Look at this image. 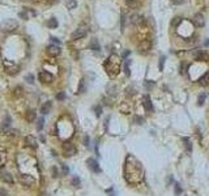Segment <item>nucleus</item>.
I'll return each mask as SVG.
<instances>
[{
    "label": "nucleus",
    "instance_id": "a18cd8bd",
    "mask_svg": "<svg viewBox=\"0 0 209 196\" xmlns=\"http://www.w3.org/2000/svg\"><path fill=\"white\" fill-rule=\"evenodd\" d=\"M145 85H147L148 88H150V86H154V83H153V81H147V83H145Z\"/></svg>",
    "mask_w": 209,
    "mask_h": 196
},
{
    "label": "nucleus",
    "instance_id": "4be33fe9",
    "mask_svg": "<svg viewBox=\"0 0 209 196\" xmlns=\"http://www.w3.org/2000/svg\"><path fill=\"white\" fill-rule=\"evenodd\" d=\"M126 3H127V5L132 9H137L138 7H140V3H138L137 0H126Z\"/></svg>",
    "mask_w": 209,
    "mask_h": 196
},
{
    "label": "nucleus",
    "instance_id": "a211bd4d",
    "mask_svg": "<svg viewBox=\"0 0 209 196\" xmlns=\"http://www.w3.org/2000/svg\"><path fill=\"white\" fill-rule=\"evenodd\" d=\"M31 16H35V12L30 11V9H25L24 12H20V17H24L25 20H29V18H31Z\"/></svg>",
    "mask_w": 209,
    "mask_h": 196
},
{
    "label": "nucleus",
    "instance_id": "473e14b6",
    "mask_svg": "<svg viewBox=\"0 0 209 196\" xmlns=\"http://www.w3.org/2000/svg\"><path fill=\"white\" fill-rule=\"evenodd\" d=\"M86 90V88H85V81L84 80H81L79 84V93H84V92Z\"/></svg>",
    "mask_w": 209,
    "mask_h": 196
},
{
    "label": "nucleus",
    "instance_id": "ea45409f",
    "mask_svg": "<svg viewBox=\"0 0 209 196\" xmlns=\"http://www.w3.org/2000/svg\"><path fill=\"white\" fill-rule=\"evenodd\" d=\"M187 68H188V64L187 63H182V65H180V69H182V75H184V73H187Z\"/></svg>",
    "mask_w": 209,
    "mask_h": 196
},
{
    "label": "nucleus",
    "instance_id": "7c9ffc66",
    "mask_svg": "<svg viewBox=\"0 0 209 196\" xmlns=\"http://www.w3.org/2000/svg\"><path fill=\"white\" fill-rule=\"evenodd\" d=\"M120 28H121V31L124 30V28H126V14L124 13H121V16H120Z\"/></svg>",
    "mask_w": 209,
    "mask_h": 196
},
{
    "label": "nucleus",
    "instance_id": "e433bc0d",
    "mask_svg": "<svg viewBox=\"0 0 209 196\" xmlns=\"http://www.w3.org/2000/svg\"><path fill=\"white\" fill-rule=\"evenodd\" d=\"M174 188H175V195H180V193H182L180 184H179V183H175V184H174Z\"/></svg>",
    "mask_w": 209,
    "mask_h": 196
},
{
    "label": "nucleus",
    "instance_id": "a878e982",
    "mask_svg": "<svg viewBox=\"0 0 209 196\" xmlns=\"http://www.w3.org/2000/svg\"><path fill=\"white\" fill-rule=\"evenodd\" d=\"M142 21V17H140L138 14H133V16H131V22L132 24H138Z\"/></svg>",
    "mask_w": 209,
    "mask_h": 196
},
{
    "label": "nucleus",
    "instance_id": "9b49d317",
    "mask_svg": "<svg viewBox=\"0 0 209 196\" xmlns=\"http://www.w3.org/2000/svg\"><path fill=\"white\" fill-rule=\"evenodd\" d=\"M150 47H152V43H150L149 41H142V42L138 45V52H140V54H145V52H148L150 50Z\"/></svg>",
    "mask_w": 209,
    "mask_h": 196
},
{
    "label": "nucleus",
    "instance_id": "37998d69",
    "mask_svg": "<svg viewBox=\"0 0 209 196\" xmlns=\"http://www.w3.org/2000/svg\"><path fill=\"white\" fill-rule=\"evenodd\" d=\"M127 94L128 96H133V94H135V89L131 88V86L130 88H127Z\"/></svg>",
    "mask_w": 209,
    "mask_h": 196
},
{
    "label": "nucleus",
    "instance_id": "393cba45",
    "mask_svg": "<svg viewBox=\"0 0 209 196\" xmlns=\"http://www.w3.org/2000/svg\"><path fill=\"white\" fill-rule=\"evenodd\" d=\"M65 5H67L68 9H75L77 7V1L76 0H67L65 1Z\"/></svg>",
    "mask_w": 209,
    "mask_h": 196
},
{
    "label": "nucleus",
    "instance_id": "4c0bfd02",
    "mask_svg": "<svg viewBox=\"0 0 209 196\" xmlns=\"http://www.w3.org/2000/svg\"><path fill=\"white\" fill-rule=\"evenodd\" d=\"M25 80L28 81L29 84H33V83H34V76H33V75H30V73H29V75H25Z\"/></svg>",
    "mask_w": 209,
    "mask_h": 196
},
{
    "label": "nucleus",
    "instance_id": "ddd939ff",
    "mask_svg": "<svg viewBox=\"0 0 209 196\" xmlns=\"http://www.w3.org/2000/svg\"><path fill=\"white\" fill-rule=\"evenodd\" d=\"M25 144L28 145V146H30V148H37L38 144H37V139L34 136H31V135H29V136L25 137Z\"/></svg>",
    "mask_w": 209,
    "mask_h": 196
},
{
    "label": "nucleus",
    "instance_id": "bb28decb",
    "mask_svg": "<svg viewBox=\"0 0 209 196\" xmlns=\"http://www.w3.org/2000/svg\"><path fill=\"white\" fill-rule=\"evenodd\" d=\"M43 123H45V118H38V120H37V130L38 131H42V128H43Z\"/></svg>",
    "mask_w": 209,
    "mask_h": 196
},
{
    "label": "nucleus",
    "instance_id": "7ed1b4c3",
    "mask_svg": "<svg viewBox=\"0 0 209 196\" xmlns=\"http://www.w3.org/2000/svg\"><path fill=\"white\" fill-rule=\"evenodd\" d=\"M3 65H4V69L5 72L9 75V76H16L18 72H20V67L14 63L9 62V60H3Z\"/></svg>",
    "mask_w": 209,
    "mask_h": 196
},
{
    "label": "nucleus",
    "instance_id": "aec40b11",
    "mask_svg": "<svg viewBox=\"0 0 209 196\" xmlns=\"http://www.w3.org/2000/svg\"><path fill=\"white\" fill-rule=\"evenodd\" d=\"M199 84H200L201 86H206L209 85V73H205L203 75V76L199 79Z\"/></svg>",
    "mask_w": 209,
    "mask_h": 196
},
{
    "label": "nucleus",
    "instance_id": "20e7f679",
    "mask_svg": "<svg viewBox=\"0 0 209 196\" xmlns=\"http://www.w3.org/2000/svg\"><path fill=\"white\" fill-rule=\"evenodd\" d=\"M63 153H64V156H67V157H72L75 153H76L75 145L69 141L64 142V144H63Z\"/></svg>",
    "mask_w": 209,
    "mask_h": 196
},
{
    "label": "nucleus",
    "instance_id": "58836bf2",
    "mask_svg": "<svg viewBox=\"0 0 209 196\" xmlns=\"http://www.w3.org/2000/svg\"><path fill=\"white\" fill-rule=\"evenodd\" d=\"M72 184H73L75 187H80V184H81V182H80V179L77 178V176H75V178L72 179Z\"/></svg>",
    "mask_w": 209,
    "mask_h": 196
},
{
    "label": "nucleus",
    "instance_id": "6e6552de",
    "mask_svg": "<svg viewBox=\"0 0 209 196\" xmlns=\"http://www.w3.org/2000/svg\"><path fill=\"white\" fill-rule=\"evenodd\" d=\"M193 56H195V59L199 60V62H206V60H209V55L206 54V52H204L203 50H196V51L193 52Z\"/></svg>",
    "mask_w": 209,
    "mask_h": 196
},
{
    "label": "nucleus",
    "instance_id": "2f4dec72",
    "mask_svg": "<svg viewBox=\"0 0 209 196\" xmlns=\"http://www.w3.org/2000/svg\"><path fill=\"white\" fill-rule=\"evenodd\" d=\"M165 56H161L159 58V62H158V69L159 71H164V65H165Z\"/></svg>",
    "mask_w": 209,
    "mask_h": 196
},
{
    "label": "nucleus",
    "instance_id": "0eeeda50",
    "mask_svg": "<svg viewBox=\"0 0 209 196\" xmlns=\"http://www.w3.org/2000/svg\"><path fill=\"white\" fill-rule=\"evenodd\" d=\"M192 24L197 28H201L205 24V20H204V16L201 13H195V16L192 17Z\"/></svg>",
    "mask_w": 209,
    "mask_h": 196
},
{
    "label": "nucleus",
    "instance_id": "de8ad7c7",
    "mask_svg": "<svg viewBox=\"0 0 209 196\" xmlns=\"http://www.w3.org/2000/svg\"><path fill=\"white\" fill-rule=\"evenodd\" d=\"M171 3H174V4H182V3H183V0H171Z\"/></svg>",
    "mask_w": 209,
    "mask_h": 196
},
{
    "label": "nucleus",
    "instance_id": "49530a36",
    "mask_svg": "<svg viewBox=\"0 0 209 196\" xmlns=\"http://www.w3.org/2000/svg\"><path fill=\"white\" fill-rule=\"evenodd\" d=\"M0 196H7V191L3 190V188H0Z\"/></svg>",
    "mask_w": 209,
    "mask_h": 196
},
{
    "label": "nucleus",
    "instance_id": "72a5a7b5",
    "mask_svg": "<svg viewBox=\"0 0 209 196\" xmlns=\"http://www.w3.org/2000/svg\"><path fill=\"white\" fill-rule=\"evenodd\" d=\"M9 124H11V118H9V115H5V119L3 122V127L7 128V127H9Z\"/></svg>",
    "mask_w": 209,
    "mask_h": 196
},
{
    "label": "nucleus",
    "instance_id": "423d86ee",
    "mask_svg": "<svg viewBox=\"0 0 209 196\" xmlns=\"http://www.w3.org/2000/svg\"><path fill=\"white\" fill-rule=\"evenodd\" d=\"M85 35H86V28H84V26H80V28H77L76 30L73 31L71 34V39L76 41V39H81V38H84Z\"/></svg>",
    "mask_w": 209,
    "mask_h": 196
},
{
    "label": "nucleus",
    "instance_id": "39448f33",
    "mask_svg": "<svg viewBox=\"0 0 209 196\" xmlns=\"http://www.w3.org/2000/svg\"><path fill=\"white\" fill-rule=\"evenodd\" d=\"M18 180H20L21 184L26 186V187H30L34 183V178L30 176L29 174H21V175H18Z\"/></svg>",
    "mask_w": 209,
    "mask_h": 196
},
{
    "label": "nucleus",
    "instance_id": "f704fd0d",
    "mask_svg": "<svg viewBox=\"0 0 209 196\" xmlns=\"http://www.w3.org/2000/svg\"><path fill=\"white\" fill-rule=\"evenodd\" d=\"M94 113H96L97 117H101V114H102V107L99 105L94 106Z\"/></svg>",
    "mask_w": 209,
    "mask_h": 196
},
{
    "label": "nucleus",
    "instance_id": "f8f14e48",
    "mask_svg": "<svg viewBox=\"0 0 209 196\" xmlns=\"http://www.w3.org/2000/svg\"><path fill=\"white\" fill-rule=\"evenodd\" d=\"M52 79H54V77H52V75L50 73V72H46V71H43V72H41L39 73V80L41 81H42V83H51V81H52Z\"/></svg>",
    "mask_w": 209,
    "mask_h": 196
},
{
    "label": "nucleus",
    "instance_id": "4468645a",
    "mask_svg": "<svg viewBox=\"0 0 209 196\" xmlns=\"http://www.w3.org/2000/svg\"><path fill=\"white\" fill-rule=\"evenodd\" d=\"M0 179H1L3 182L8 183V184H13V175H12V174H9V173H1Z\"/></svg>",
    "mask_w": 209,
    "mask_h": 196
},
{
    "label": "nucleus",
    "instance_id": "8fccbe9b",
    "mask_svg": "<svg viewBox=\"0 0 209 196\" xmlns=\"http://www.w3.org/2000/svg\"><path fill=\"white\" fill-rule=\"evenodd\" d=\"M52 173H54V176H59L58 175V170L55 168H52Z\"/></svg>",
    "mask_w": 209,
    "mask_h": 196
},
{
    "label": "nucleus",
    "instance_id": "c756f323",
    "mask_svg": "<svg viewBox=\"0 0 209 196\" xmlns=\"http://www.w3.org/2000/svg\"><path fill=\"white\" fill-rule=\"evenodd\" d=\"M22 92H24V90H22V88H21V86H16V88L13 89V94H14L16 97H20L21 94H22Z\"/></svg>",
    "mask_w": 209,
    "mask_h": 196
},
{
    "label": "nucleus",
    "instance_id": "2eb2a0df",
    "mask_svg": "<svg viewBox=\"0 0 209 196\" xmlns=\"http://www.w3.org/2000/svg\"><path fill=\"white\" fill-rule=\"evenodd\" d=\"M142 105H144V107L147 111H149V113L153 111V105H152V102H150L149 96H144V98H142Z\"/></svg>",
    "mask_w": 209,
    "mask_h": 196
},
{
    "label": "nucleus",
    "instance_id": "79ce46f5",
    "mask_svg": "<svg viewBox=\"0 0 209 196\" xmlns=\"http://www.w3.org/2000/svg\"><path fill=\"white\" fill-rule=\"evenodd\" d=\"M56 100H58V101H63V100H65V93H64V92H60V93H58V94H56Z\"/></svg>",
    "mask_w": 209,
    "mask_h": 196
},
{
    "label": "nucleus",
    "instance_id": "f3484780",
    "mask_svg": "<svg viewBox=\"0 0 209 196\" xmlns=\"http://www.w3.org/2000/svg\"><path fill=\"white\" fill-rule=\"evenodd\" d=\"M51 107H52V103H51L50 101H47V102H45V105L41 107V113H42L43 115H47V114H50Z\"/></svg>",
    "mask_w": 209,
    "mask_h": 196
},
{
    "label": "nucleus",
    "instance_id": "412c9836",
    "mask_svg": "<svg viewBox=\"0 0 209 196\" xmlns=\"http://www.w3.org/2000/svg\"><path fill=\"white\" fill-rule=\"evenodd\" d=\"M90 50H93V51H99V50H101V46H99L98 41H97L96 38L90 41Z\"/></svg>",
    "mask_w": 209,
    "mask_h": 196
},
{
    "label": "nucleus",
    "instance_id": "f257e3e1",
    "mask_svg": "<svg viewBox=\"0 0 209 196\" xmlns=\"http://www.w3.org/2000/svg\"><path fill=\"white\" fill-rule=\"evenodd\" d=\"M106 69H107V73L110 76H116L119 73V69H120V64H119L118 58L111 56L107 60V63H106Z\"/></svg>",
    "mask_w": 209,
    "mask_h": 196
},
{
    "label": "nucleus",
    "instance_id": "09e8293b",
    "mask_svg": "<svg viewBox=\"0 0 209 196\" xmlns=\"http://www.w3.org/2000/svg\"><path fill=\"white\" fill-rule=\"evenodd\" d=\"M51 41H52V42H54V43H56V45L59 46V41H58V38H54V37H51Z\"/></svg>",
    "mask_w": 209,
    "mask_h": 196
},
{
    "label": "nucleus",
    "instance_id": "1a4fd4ad",
    "mask_svg": "<svg viewBox=\"0 0 209 196\" xmlns=\"http://www.w3.org/2000/svg\"><path fill=\"white\" fill-rule=\"evenodd\" d=\"M86 165H88V168L90 169L92 171H94V173H99V171H101V169H99V166H98V162H97L94 158L86 159Z\"/></svg>",
    "mask_w": 209,
    "mask_h": 196
},
{
    "label": "nucleus",
    "instance_id": "f03ea898",
    "mask_svg": "<svg viewBox=\"0 0 209 196\" xmlns=\"http://www.w3.org/2000/svg\"><path fill=\"white\" fill-rule=\"evenodd\" d=\"M18 28V22L14 18H7L3 22H0V31L3 33H12Z\"/></svg>",
    "mask_w": 209,
    "mask_h": 196
},
{
    "label": "nucleus",
    "instance_id": "6ab92c4d",
    "mask_svg": "<svg viewBox=\"0 0 209 196\" xmlns=\"http://www.w3.org/2000/svg\"><path fill=\"white\" fill-rule=\"evenodd\" d=\"M46 25H47V28H50V29H56L58 25H59V22H58V20L55 17H51L47 20Z\"/></svg>",
    "mask_w": 209,
    "mask_h": 196
},
{
    "label": "nucleus",
    "instance_id": "c85d7f7f",
    "mask_svg": "<svg viewBox=\"0 0 209 196\" xmlns=\"http://www.w3.org/2000/svg\"><path fill=\"white\" fill-rule=\"evenodd\" d=\"M133 122H135L136 124H144L145 119H144V118H141V117H137V115H136V117H133Z\"/></svg>",
    "mask_w": 209,
    "mask_h": 196
},
{
    "label": "nucleus",
    "instance_id": "dca6fc26",
    "mask_svg": "<svg viewBox=\"0 0 209 196\" xmlns=\"http://www.w3.org/2000/svg\"><path fill=\"white\" fill-rule=\"evenodd\" d=\"M35 118H37V114H35V111L34 110H28L26 111V114H25V119L28 120L29 123H33L34 120H35Z\"/></svg>",
    "mask_w": 209,
    "mask_h": 196
},
{
    "label": "nucleus",
    "instance_id": "a19ab883",
    "mask_svg": "<svg viewBox=\"0 0 209 196\" xmlns=\"http://www.w3.org/2000/svg\"><path fill=\"white\" fill-rule=\"evenodd\" d=\"M128 64H130V62H126V63H124V73H126V76H130V75H131L130 67H128Z\"/></svg>",
    "mask_w": 209,
    "mask_h": 196
},
{
    "label": "nucleus",
    "instance_id": "c9c22d12",
    "mask_svg": "<svg viewBox=\"0 0 209 196\" xmlns=\"http://www.w3.org/2000/svg\"><path fill=\"white\" fill-rule=\"evenodd\" d=\"M180 21H182L180 17H174L172 18V21H171V25L172 26H178L179 24H180Z\"/></svg>",
    "mask_w": 209,
    "mask_h": 196
},
{
    "label": "nucleus",
    "instance_id": "c03bdc74",
    "mask_svg": "<svg viewBox=\"0 0 209 196\" xmlns=\"http://www.w3.org/2000/svg\"><path fill=\"white\" fill-rule=\"evenodd\" d=\"M84 144L86 145V146H89V137H88V136H85V137H84Z\"/></svg>",
    "mask_w": 209,
    "mask_h": 196
},
{
    "label": "nucleus",
    "instance_id": "5701e85b",
    "mask_svg": "<svg viewBox=\"0 0 209 196\" xmlns=\"http://www.w3.org/2000/svg\"><path fill=\"white\" fill-rule=\"evenodd\" d=\"M183 142H184V146H186L187 152L191 153V152H192V144H191V141H189L188 137H183Z\"/></svg>",
    "mask_w": 209,
    "mask_h": 196
},
{
    "label": "nucleus",
    "instance_id": "cd10ccee",
    "mask_svg": "<svg viewBox=\"0 0 209 196\" xmlns=\"http://www.w3.org/2000/svg\"><path fill=\"white\" fill-rule=\"evenodd\" d=\"M205 98H206L205 93H201L200 96H199V100H197L199 106H203V105H204V102H205Z\"/></svg>",
    "mask_w": 209,
    "mask_h": 196
},
{
    "label": "nucleus",
    "instance_id": "b1692460",
    "mask_svg": "<svg viewBox=\"0 0 209 196\" xmlns=\"http://www.w3.org/2000/svg\"><path fill=\"white\" fill-rule=\"evenodd\" d=\"M7 159H8V156H7V152L3 151V152H0V166H3L5 165V162Z\"/></svg>",
    "mask_w": 209,
    "mask_h": 196
},
{
    "label": "nucleus",
    "instance_id": "9d476101",
    "mask_svg": "<svg viewBox=\"0 0 209 196\" xmlns=\"http://www.w3.org/2000/svg\"><path fill=\"white\" fill-rule=\"evenodd\" d=\"M46 51H47V54L50 55V56H58V55L62 52V50H60V47L58 45H51L47 47Z\"/></svg>",
    "mask_w": 209,
    "mask_h": 196
}]
</instances>
